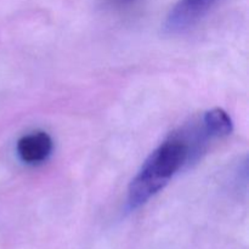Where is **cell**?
<instances>
[{"label": "cell", "instance_id": "cell-1", "mask_svg": "<svg viewBox=\"0 0 249 249\" xmlns=\"http://www.w3.org/2000/svg\"><path fill=\"white\" fill-rule=\"evenodd\" d=\"M198 135L190 140L185 134H174L160 143L129 184L126 207L130 212L145 206L152 197L162 191L178 172L198 152L209 136L203 126Z\"/></svg>", "mask_w": 249, "mask_h": 249}, {"label": "cell", "instance_id": "cell-2", "mask_svg": "<svg viewBox=\"0 0 249 249\" xmlns=\"http://www.w3.org/2000/svg\"><path fill=\"white\" fill-rule=\"evenodd\" d=\"M218 0H179L164 22L167 34H179L198 23Z\"/></svg>", "mask_w": 249, "mask_h": 249}, {"label": "cell", "instance_id": "cell-3", "mask_svg": "<svg viewBox=\"0 0 249 249\" xmlns=\"http://www.w3.org/2000/svg\"><path fill=\"white\" fill-rule=\"evenodd\" d=\"M53 150V142L48 133L41 130L26 134L17 141L16 151L26 164L36 165L48 160Z\"/></svg>", "mask_w": 249, "mask_h": 249}, {"label": "cell", "instance_id": "cell-4", "mask_svg": "<svg viewBox=\"0 0 249 249\" xmlns=\"http://www.w3.org/2000/svg\"><path fill=\"white\" fill-rule=\"evenodd\" d=\"M202 125L212 139H220L232 133L233 123L231 117L221 108L207 111L202 118Z\"/></svg>", "mask_w": 249, "mask_h": 249}, {"label": "cell", "instance_id": "cell-5", "mask_svg": "<svg viewBox=\"0 0 249 249\" xmlns=\"http://www.w3.org/2000/svg\"><path fill=\"white\" fill-rule=\"evenodd\" d=\"M108 1L117 9H128L133 6L138 0H108Z\"/></svg>", "mask_w": 249, "mask_h": 249}]
</instances>
